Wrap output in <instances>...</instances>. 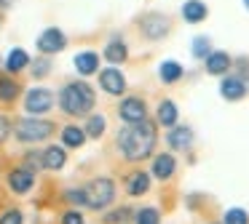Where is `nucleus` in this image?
I'll use <instances>...</instances> for the list:
<instances>
[{"instance_id": "8", "label": "nucleus", "mask_w": 249, "mask_h": 224, "mask_svg": "<svg viewBox=\"0 0 249 224\" xmlns=\"http://www.w3.org/2000/svg\"><path fill=\"white\" fill-rule=\"evenodd\" d=\"M118 115L124 117L126 123H140V120L147 117V107H145V101H142L140 96H129V99L121 101Z\"/></svg>"}, {"instance_id": "4", "label": "nucleus", "mask_w": 249, "mask_h": 224, "mask_svg": "<svg viewBox=\"0 0 249 224\" xmlns=\"http://www.w3.org/2000/svg\"><path fill=\"white\" fill-rule=\"evenodd\" d=\"M51 131H54V126L49 120H38V117H24L14 128L19 142H43L51 136Z\"/></svg>"}, {"instance_id": "20", "label": "nucleus", "mask_w": 249, "mask_h": 224, "mask_svg": "<svg viewBox=\"0 0 249 224\" xmlns=\"http://www.w3.org/2000/svg\"><path fill=\"white\" fill-rule=\"evenodd\" d=\"M177 120H179V115H177L174 101L163 99L161 104H158V123H161V126H166V128H172V126H177Z\"/></svg>"}, {"instance_id": "1", "label": "nucleus", "mask_w": 249, "mask_h": 224, "mask_svg": "<svg viewBox=\"0 0 249 224\" xmlns=\"http://www.w3.org/2000/svg\"><path fill=\"white\" fill-rule=\"evenodd\" d=\"M158 142V131H156V123L145 120L140 123H129L124 131H118V149L126 155L129 160H145L153 155Z\"/></svg>"}, {"instance_id": "10", "label": "nucleus", "mask_w": 249, "mask_h": 224, "mask_svg": "<svg viewBox=\"0 0 249 224\" xmlns=\"http://www.w3.org/2000/svg\"><path fill=\"white\" fill-rule=\"evenodd\" d=\"M220 94H222V99H228V101H241L244 96H247V83H244L241 78H222Z\"/></svg>"}, {"instance_id": "33", "label": "nucleus", "mask_w": 249, "mask_h": 224, "mask_svg": "<svg viewBox=\"0 0 249 224\" xmlns=\"http://www.w3.org/2000/svg\"><path fill=\"white\" fill-rule=\"evenodd\" d=\"M65 197H67L70 203H78V206H83V190H70Z\"/></svg>"}, {"instance_id": "36", "label": "nucleus", "mask_w": 249, "mask_h": 224, "mask_svg": "<svg viewBox=\"0 0 249 224\" xmlns=\"http://www.w3.org/2000/svg\"><path fill=\"white\" fill-rule=\"evenodd\" d=\"M11 3H14V0H0V8H8Z\"/></svg>"}, {"instance_id": "22", "label": "nucleus", "mask_w": 249, "mask_h": 224, "mask_svg": "<svg viewBox=\"0 0 249 224\" xmlns=\"http://www.w3.org/2000/svg\"><path fill=\"white\" fill-rule=\"evenodd\" d=\"M182 72H185V69H182V64H179V62H163L161 67H158L161 80H163V83H169V85L177 83V80L182 78Z\"/></svg>"}, {"instance_id": "34", "label": "nucleus", "mask_w": 249, "mask_h": 224, "mask_svg": "<svg viewBox=\"0 0 249 224\" xmlns=\"http://www.w3.org/2000/svg\"><path fill=\"white\" fill-rule=\"evenodd\" d=\"M38 160H40V155H38V152H35V155H27V165H30V168H27V171H33V168H35V171H38V168H40V165H43V163H38Z\"/></svg>"}, {"instance_id": "15", "label": "nucleus", "mask_w": 249, "mask_h": 224, "mask_svg": "<svg viewBox=\"0 0 249 224\" xmlns=\"http://www.w3.org/2000/svg\"><path fill=\"white\" fill-rule=\"evenodd\" d=\"M174 168H177V160L172 155H156V160H153V176L156 179H161V181L172 179Z\"/></svg>"}, {"instance_id": "21", "label": "nucleus", "mask_w": 249, "mask_h": 224, "mask_svg": "<svg viewBox=\"0 0 249 224\" xmlns=\"http://www.w3.org/2000/svg\"><path fill=\"white\" fill-rule=\"evenodd\" d=\"M40 160H43V165H46V168H51V171H59L62 165L67 163L65 149H62V147H49L43 155H40Z\"/></svg>"}, {"instance_id": "11", "label": "nucleus", "mask_w": 249, "mask_h": 224, "mask_svg": "<svg viewBox=\"0 0 249 224\" xmlns=\"http://www.w3.org/2000/svg\"><path fill=\"white\" fill-rule=\"evenodd\" d=\"M206 16H209V8L204 0H185L182 3V19L188 24H201Z\"/></svg>"}, {"instance_id": "29", "label": "nucleus", "mask_w": 249, "mask_h": 224, "mask_svg": "<svg viewBox=\"0 0 249 224\" xmlns=\"http://www.w3.org/2000/svg\"><path fill=\"white\" fill-rule=\"evenodd\" d=\"M49 69H51V62H49V56H40V59H35V64H33V75H35V78H46V75H49Z\"/></svg>"}, {"instance_id": "12", "label": "nucleus", "mask_w": 249, "mask_h": 224, "mask_svg": "<svg viewBox=\"0 0 249 224\" xmlns=\"http://www.w3.org/2000/svg\"><path fill=\"white\" fill-rule=\"evenodd\" d=\"M204 64H206V72H209V75H228L233 59L228 56L225 51H212L209 56L204 59Z\"/></svg>"}, {"instance_id": "18", "label": "nucleus", "mask_w": 249, "mask_h": 224, "mask_svg": "<svg viewBox=\"0 0 249 224\" xmlns=\"http://www.w3.org/2000/svg\"><path fill=\"white\" fill-rule=\"evenodd\" d=\"M27 64H30V56H27L24 48H11V51H8V56H6V69L8 72H22Z\"/></svg>"}, {"instance_id": "26", "label": "nucleus", "mask_w": 249, "mask_h": 224, "mask_svg": "<svg viewBox=\"0 0 249 224\" xmlns=\"http://www.w3.org/2000/svg\"><path fill=\"white\" fill-rule=\"evenodd\" d=\"M105 126H107V123H105L102 115H91V117H89V123H86V133L91 139H99L105 133Z\"/></svg>"}, {"instance_id": "14", "label": "nucleus", "mask_w": 249, "mask_h": 224, "mask_svg": "<svg viewBox=\"0 0 249 224\" xmlns=\"http://www.w3.org/2000/svg\"><path fill=\"white\" fill-rule=\"evenodd\" d=\"M166 142L172 144V149H190V144H193V131H190L188 126H172Z\"/></svg>"}, {"instance_id": "23", "label": "nucleus", "mask_w": 249, "mask_h": 224, "mask_svg": "<svg viewBox=\"0 0 249 224\" xmlns=\"http://www.w3.org/2000/svg\"><path fill=\"white\" fill-rule=\"evenodd\" d=\"M83 139H86V131H81L78 126H67L65 131H62V142H65V147L78 149L83 144Z\"/></svg>"}, {"instance_id": "19", "label": "nucleus", "mask_w": 249, "mask_h": 224, "mask_svg": "<svg viewBox=\"0 0 249 224\" xmlns=\"http://www.w3.org/2000/svg\"><path fill=\"white\" fill-rule=\"evenodd\" d=\"M150 190V176L145 174V171H137V174L129 176V187H126V192L129 195H145V192Z\"/></svg>"}, {"instance_id": "35", "label": "nucleus", "mask_w": 249, "mask_h": 224, "mask_svg": "<svg viewBox=\"0 0 249 224\" xmlns=\"http://www.w3.org/2000/svg\"><path fill=\"white\" fill-rule=\"evenodd\" d=\"M6 136H8V123H6V117L0 115V142H3Z\"/></svg>"}, {"instance_id": "13", "label": "nucleus", "mask_w": 249, "mask_h": 224, "mask_svg": "<svg viewBox=\"0 0 249 224\" xmlns=\"http://www.w3.org/2000/svg\"><path fill=\"white\" fill-rule=\"evenodd\" d=\"M8 187H11L17 195H24V192L33 190V171L27 168H17L8 174Z\"/></svg>"}, {"instance_id": "24", "label": "nucleus", "mask_w": 249, "mask_h": 224, "mask_svg": "<svg viewBox=\"0 0 249 224\" xmlns=\"http://www.w3.org/2000/svg\"><path fill=\"white\" fill-rule=\"evenodd\" d=\"M19 96V85L11 78H0V101H14Z\"/></svg>"}, {"instance_id": "31", "label": "nucleus", "mask_w": 249, "mask_h": 224, "mask_svg": "<svg viewBox=\"0 0 249 224\" xmlns=\"http://www.w3.org/2000/svg\"><path fill=\"white\" fill-rule=\"evenodd\" d=\"M0 224H22V213L19 211H6L0 216Z\"/></svg>"}, {"instance_id": "25", "label": "nucleus", "mask_w": 249, "mask_h": 224, "mask_svg": "<svg viewBox=\"0 0 249 224\" xmlns=\"http://www.w3.org/2000/svg\"><path fill=\"white\" fill-rule=\"evenodd\" d=\"M209 53H212V40H209L206 35H198V37L193 40V56L204 62V59L209 56Z\"/></svg>"}, {"instance_id": "16", "label": "nucleus", "mask_w": 249, "mask_h": 224, "mask_svg": "<svg viewBox=\"0 0 249 224\" xmlns=\"http://www.w3.org/2000/svg\"><path fill=\"white\" fill-rule=\"evenodd\" d=\"M75 69L81 75H94L99 69V53L94 51H81L75 56Z\"/></svg>"}, {"instance_id": "32", "label": "nucleus", "mask_w": 249, "mask_h": 224, "mask_svg": "<svg viewBox=\"0 0 249 224\" xmlns=\"http://www.w3.org/2000/svg\"><path fill=\"white\" fill-rule=\"evenodd\" d=\"M62 224H83V216L78 211H67L65 216H62Z\"/></svg>"}, {"instance_id": "5", "label": "nucleus", "mask_w": 249, "mask_h": 224, "mask_svg": "<svg viewBox=\"0 0 249 224\" xmlns=\"http://www.w3.org/2000/svg\"><path fill=\"white\" fill-rule=\"evenodd\" d=\"M140 30L147 40H161L169 35V19L163 14H147L140 19Z\"/></svg>"}, {"instance_id": "37", "label": "nucleus", "mask_w": 249, "mask_h": 224, "mask_svg": "<svg viewBox=\"0 0 249 224\" xmlns=\"http://www.w3.org/2000/svg\"><path fill=\"white\" fill-rule=\"evenodd\" d=\"M244 5H247V8H249V0H244Z\"/></svg>"}, {"instance_id": "6", "label": "nucleus", "mask_w": 249, "mask_h": 224, "mask_svg": "<svg viewBox=\"0 0 249 224\" xmlns=\"http://www.w3.org/2000/svg\"><path fill=\"white\" fill-rule=\"evenodd\" d=\"M65 46H67V37H65V32L56 30V27H49V30H43V32H40V37H38V51L46 53V56L65 51Z\"/></svg>"}, {"instance_id": "2", "label": "nucleus", "mask_w": 249, "mask_h": 224, "mask_svg": "<svg viewBox=\"0 0 249 224\" xmlns=\"http://www.w3.org/2000/svg\"><path fill=\"white\" fill-rule=\"evenodd\" d=\"M97 101V94L89 83L83 80H75V83H67L59 94V107L67 112V115H89Z\"/></svg>"}, {"instance_id": "3", "label": "nucleus", "mask_w": 249, "mask_h": 224, "mask_svg": "<svg viewBox=\"0 0 249 224\" xmlns=\"http://www.w3.org/2000/svg\"><path fill=\"white\" fill-rule=\"evenodd\" d=\"M113 197H115V187H113L110 179H94V181H89V184L83 187V206L94 208V211L110 206Z\"/></svg>"}, {"instance_id": "28", "label": "nucleus", "mask_w": 249, "mask_h": 224, "mask_svg": "<svg viewBox=\"0 0 249 224\" xmlns=\"http://www.w3.org/2000/svg\"><path fill=\"white\" fill-rule=\"evenodd\" d=\"M137 224H161V213L156 208H142L137 213Z\"/></svg>"}, {"instance_id": "9", "label": "nucleus", "mask_w": 249, "mask_h": 224, "mask_svg": "<svg viewBox=\"0 0 249 224\" xmlns=\"http://www.w3.org/2000/svg\"><path fill=\"white\" fill-rule=\"evenodd\" d=\"M99 85H102L107 94L121 96L126 91V78H124V72H121V69L110 67V69H102V72H99Z\"/></svg>"}, {"instance_id": "17", "label": "nucleus", "mask_w": 249, "mask_h": 224, "mask_svg": "<svg viewBox=\"0 0 249 224\" xmlns=\"http://www.w3.org/2000/svg\"><path fill=\"white\" fill-rule=\"evenodd\" d=\"M126 56H129V48H126L124 40H118V37H113V40L107 43V48H105V59L113 64H124Z\"/></svg>"}, {"instance_id": "30", "label": "nucleus", "mask_w": 249, "mask_h": 224, "mask_svg": "<svg viewBox=\"0 0 249 224\" xmlns=\"http://www.w3.org/2000/svg\"><path fill=\"white\" fill-rule=\"evenodd\" d=\"M126 219H131V211H129V208H121V211H115V213H107L105 222H107V224H124Z\"/></svg>"}, {"instance_id": "7", "label": "nucleus", "mask_w": 249, "mask_h": 224, "mask_svg": "<svg viewBox=\"0 0 249 224\" xmlns=\"http://www.w3.org/2000/svg\"><path fill=\"white\" fill-rule=\"evenodd\" d=\"M24 107H27V112H33V115L49 112L51 107H54V94H51L49 88H33V91H27Z\"/></svg>"}, {"instance_id": "27", "label": "nucleus", "mask_w": 249, "mask_h": 224, "mask_svg": "<svg viewBox=\"0 0 249 224\" xmlns=\"http://www.w3.org/2000/svg\"><path fill=\"white\" fill-rule=\"evenodd\" d=\"M222 224H249V213L244 208H228L225 216H222Z\"/></svg>"}]
</instances>
